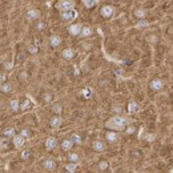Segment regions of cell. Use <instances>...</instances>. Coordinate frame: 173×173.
I'll return each mask as SVG.
<instances>
[{
  "label": "cell",
  "mask_w": 173,
  "mask_h": 173,
  "mask_svg": "<svg viewBox=\"0 0 173 173\" xmlns=\"http://www.w3.org/2000/svg\"><path fill=\"white\" fill-rule=\"evenodd\" d=\"M129 124V119L124 116H113L111 120L106 121V128H111L112 131H122Z\"/></svg>",
  "instance_id": "6da1fadb"
},
{
  "label": "cell",
  "mask_w": 173,
  "mask_h": 173,
  "mask_svg": "<svg viewBox=\"0 0 173 173\" xmlns=\"http://www.w3.org/2000/svg\"><path fill=\"white\" fill-rule=\"evenodd\" d=\"M76 5L75 0H60L57 4V9L59 11H68V9H73Z\"/></svg>",
  "instance_id": "7a4b0ae2"
},
{
  "label": "cell",
  "mask_w": 173,
  "mask_h": 173,
  "mask_svg": "<svg viewBox=\"0 0 173 173\" xmlns=\"http://www.w3.org/2000/svg\"><path fill=\"white\" fill-rule=\"evenodd\" d=\"M113 13H115V7H113V5H109V4L103 5L101 9H100V15H101L104 19L112 18Z\"/></svg>",
  "instance_id": "3957f363"
},
{
  "label": "cell",
  "mask_w": 173,
  "mask_h": 173,
  "mask_svg": "<svg viewBox=\"0 0 173 173\" xmlns=\"http://www.w3.org/2000/svg\"><path fill=\"white\" fill-rule=\"evenodd\" d=\"M76 18H77V11H75V8L61 12V19L64 21H73Z\"/></svg>",
  "instance_id": "277c9868"
},
{
  "label": "cell",
  "mask_w": 173,
  "mask_h": 173,
  "mask_svg": "<svg viewBox=\"0 0 173 173\" xmlns=\"http://www.w3.org/2000/svg\"><path fill=\"white\" fill-rule=\"evenodd\" d=\"M61 124H63V119L60 117V115H55L53 117H51V120H49V125H51V128H53V129L60 128Z\"/></svg>",
  "instance_id": "5b68a950"
},
{
  "label": "cell",
  "mask_w": 173,
  "mask_h": 173,
  "mask_svg": "<svg viewBox=\"0 0 173 173\" xmlns=\"http://www.w3.org/2000/svg\"><path fill=\"white\" fill-rule=\"evenodd\" d=\"M92 149L95 152H104L106 149V145L104 141H101V140H95L92 144Z\"/></svg>",
  "instance_id": "8992f818"
},
{
  "label": "cell",
  "mask_w": 173,
  "mask_h": 173,
  "mask_svg": "<svg viewBox=\"0 0 173 173\" xmlns=\"http://www.w3.org/2000/svg\"><path fill=\"white\" fill-rule=\"evenodd\" d=\"M149 85H151V88L155 92H158V91H161V89L164 88V81H162V80H160V79H155V80H152Z\"/></svg>",
  "instance_id": "52a82bcc"
},
{
  "label": "cell",
  "mask_w": 173,
  "mask_h": 173,
  "mask_svg": "<svg viewBox=\"0 0 173 173\" xmlns=\"http://www.w3.org/2000/svg\"><path fill=\"white\" fill-rule=\"evenodd\" d=\"M40 16H41V13H40V11L39 9H36V8H32V9H29V11L27 12V19L31 20V21L40 19Z\"/></svg>",
  "instance_id": "ba28073f"
},
{
  "label": "cell",
  "mask_w": 173,
  "mask_h": 173,
  "mask_svg": "<svg viewBox=\"0 0 173 173\" xmlns=\"http://www.w3.org/2000/svg\"><path fill=\"white\" fill-rule=\"evenodd\" d=\"M57 146V139L51 136V137H48L45 140V148L48 149V151H53V149Z\"/></svg>",
  "instance_id": "9c48e42d"
},
{
  "label": "cell",
  "mask_w": 173,
  "mask_h": 173,
  "mask_svg": "<svg viewBox=\"0 0 173 173\" xmlns=\"http://www.w3.org/2000/svg\"><path fill=\"white\" fill-rule=\"evenodd\" d=\"M80 31H81V24H79V23H76V24H71L68 27V32L71 33L72 36H79Z\"/></svg>",
  "instance_id": "30bf717a"
},
{
  "label": "cell",
  "mask_w": 173,
  "mask_h": 173,
  "mask_svg": "<svg viewBox=\"0 0 173 173\" xmlns=\"http://www.w3.org/2000/svg\"><path fill=\"white\" fill-rule=\"evenodd\" d=\"M12 142H13V145L16 146V148H21V146H24V144H25V139L23 137V136H20V135H18V136H13L12 137Z\"/></svg>",
  "instance_id": "8fae6325"
},
{
  "label": "cell",
  "mask_w": 173,
  "mask_h": 173,
  "mask_svg": "<svg viewBox=\"0 0 173 173\" xmlns=\"http://www.w3.org/2000/svg\"><path fill=\"white\" fill-rule=\"evenodd\" d=\"M61 56H63V57H64L65 60H72V59L76 56V51H75L73 48H65L64 51H63Z\"/></svg>",
  "instance_id": "7c38bea8"
},
{
  "label": "cell",
  "mask_w": 173,
  "mask_h": 173,
  "mask_svg": "<svg viewBox=\"0 0 173 173\" xmlns=\"http://www.w3.org/2000/svg\"><path fill=\"white\" fill-rule=\"evenodd\" d=\"M61 43H63V39L60 38V36H57V35H52L51 38H49V45L53 47V48L59 47Z\"/></svg>",
  "instance_id": "4fadbf2b"
},
{
  "label": "cell",
  "mask_w": 173,
  "mask_h": 173,
  "mask_svg": "<svg viewBox=\"0 0 173 173\" xmlns=\"http://www.w3.org/2000/svg\"><path fill=\"white\" fill-rule=\"evenodd\" d=\"M61 148H63V151H65V152H69L71 149L73 148V142L71 141V139H64L61 141Z\"/></svg>",
  "instance_id": "5bb4252c"
},
{
  "label": "cell",
  "mask_w": 173,
  "mask_h": 173,
  "mask_svg": "<svg viewBox=\"0 0 173 173\" xmlns=\"http://www.w3.org/2000/svg\"><path fill=\"white\" fill-rule=\"evenodd\" d=\"M92 28L89 25H84L81 27V31H80V36L81 38H89V36H92Z\"/></svg>",
  "instance_id": "9a60e30c"
},
{
  "label": "cell",
  "mask_w": 173,
  "mask_h": 173,
  "mask_svg": "<svg viewBox=\"0 0 173 173\" xmlns=\"http://www.w3.org/2000/svg\"><path fill=\"white\" fill-rule=\"evenodd\" d=\"M0 91L4 93V95H7V93H11V91H12V84H11V83H8V81L2 83V84H0Z\"/></svg>",
  "instance_id": "2e32d148"
},
{
  "label": "cell",
  "mask_w": 173,
  "mask_h": 173,
  "mask_svg": "<svg viewBox=\"0 0 173 173\" xmlns=\"http://www.w3.org/2000/svg\"><path fill=\"white\" fill-rule=\"evenodd\" d=\"M106 140H108L109 142H116L119 140V135H117V132L116 131H109L108 133H106Z\"/></svg>",
  "instance_id": "e0dca14e"
},
{
  "label": "cell",
  "mask_w": 173,
  "mask_h": 173,
  "mask_svg": "<svg viewBox=\"0 0 173 173\" xmlns=\"http://www.w3.org/2000/svg\"><path fill=\"white\" fill-rule=\"evenodd\" d=\"M44 168L47 169V171H55V169H56L55 160H52V158L45 160V161H44Z\"/></svg>",
  "instance_id": "ac0fdd59"
},
{
  "label": "cell",
  "mask_w": 173,
  "mask_h": 173,
  "mask_svg": "<svg viewBox=\"0 0 173 173\" xmlns=\"http://www.w3.org/2000/svg\"><path fill=\"white\" fill-rule=\"evenodd\" d=\"M13 136H15V128H12V126H8V128H5L4 131H3V137L12 139Z\"/></svg>",
  "instance_id": "d6986e66"
},
{
  "label": "cell",
  "mask_w": 173,
  "mask_h": 173,
  "mask_svg": "<svg viewBox=\"0 0 173 173\" xmlns=\"http://www.w3.org/2000/svg\"><path fill=\"white\" fill-rule=\"evenodd\" d=\"M31 108H32V103H31V100L29 99H25L23 103H20V111L25 112V111H28V109H31Z\"/></svg>",
  "instance_id": "ffe728a7"
},
{
  "label": "cell",
  "mask_w": 173,
  "mask_h": 173,
  "mask_svg": "<svg viewBox=\"0 0 173 173\" xmlns=\"http://www.w3.org/2000/svg\"><path fill=\"white\" fill-rule=\"evenodd\" d=\"M140 109V106H139V103H136V101H129V104H128V112L129 113H136Z\"/></svg>",
  "instance_id": "44dd1931"
},
{
  "label": "cell",
  "mask_w": 173,
  "mask_h": 173,
  "mask_svg": "<svg viewBox=\"0 0 173 173\" xmlns=\"http://www.w3.org/2000/svg\"><path fill=\"white\" fill-rule=\"evenodd\" d=\"M9 106H11V109L13 112H18L20 111V101L18 99H12L11 103H9Z\"/></svg>",
  "instance_id": "7402d4cb"
},
{
  "label": "cell",
  "mask_w": 173,
  "mask_h": 173,
  "mask_svg": "<svg viewBox=\"0 0 173 173\" xmlns=\"http://www.w3.org/2000/svg\"><path fill=\"white\" fill-rule=\"evenodd\" d=\"M79 168V162H69V164H67L65 165V171L67 172H72V173H75L76 172V169Z\"/></svg>",
  "instance_id": "603a6c76"
},
{
  "label": "cell",
  "mask_w": 173,
  "mask_h": 173,
  "mask_svg": "<svg viewBox=\"0 0 173 173\" xmlns=\"http://www.w3.org/2000/svg\"><path fill=\"white\" fill-rule=\"evenodd\" d=\"M71 141L73 142V145H80L83 142V139H81V136L77 135V133H73L71 136Z\"/></svg>",
  "instance_id": "cb8c5ba5"
},
{
  "label": "cell",
  "mask_w": 173,
  "mask_h": 173,
  "mask_svg": "<svg viewBox=\"0 0 173 173\" xmlns=\"http://www.w3.org/2000/svg\"><path fill=\"white\" fill-rule=\"evenodd\" d=\"M136 27L140 28V29H145V28H148L149 27V21L148 20H145V19H140L137 21V24H136Z\"/></svg>",
  "instance_id": "d4e9b609"
},
{
  "label": "cell",
  "mask_w": 173,
  "mask_h": 173,
  "mask_svg": "<svg viewBox=\"0 0 173 173\" xmlns=\"http://www.w3.org/2000/svg\"><path fill=\"white\" fill-rule=\"evenodd\" d=\"M146 12L144 8H139V9H136L135 11V16L136 18H139V19H145V16H146Z\"/></svg>",
  "instance_id": "484cf974"
},
{
  "label": "cell",
  "mask_w": 173,
  "mask_h": 173,
  "mask_svg": "<svg viewBox=\"0 0 173 173\" xmlns=\"http://www.w3.org/2000/svg\"><path fill=\"white\" fill-rule=\"evenodd\" d=\"M68 160H69V162H79V161H80V156H79V153L71 152V153L68 155Z\"/></svg>",
  "instance_id": "4316f807"
},
{
  "label": "cell",
  "mask_w": 173,
  "mask_h": 173,
  "mask_svg": "<svg viewBox=\"0 0 173 173\" xmlns=\"http://www.w3.org/2000/svg\"><path fill=\"white\" fill-rule=\"evenodd\" d=\"M83 3H84V5L86 8H92V7H95L97 4L99 0H83Z\"/></svg>",
  "instance_id": "83f0119b"
},
{
  "label": "cell",
  "mask_w": 173,
  "mask_h": 173,
  "mask_svg": "<svg viewBox=\"0 0 173 173\" xmlns=\"http://www.w3.org/2000/svg\"><path fill=\"white\" fill-rule=\"evenodd\" d=\"M108 168H109V162L106 161V160H101V161L99 162V169L100 171H106Z\"/></svg>",
  "instance_id": "f1b7e54d"
},
{
  "label": "cell",
  "mask_w": 173,
  "mask_h": 173,
  "mask_svg": "<svg viewBox=\"0 0 173 173\" xmlns=\"http://www.w3.org/2000/svg\"><path fill=\"white\" fill-rule=\"evenodd\" d=\"M31 135H32V133H31V131H29L28 128H23L21 132H20V136H23V137H24L25 140L31 137Z\"/></svg>",
  "instance_id": "f546056e"
},
{
  "label": "cell",
  "mask_w": 173,
  "mask_h": 173,
  "mask_svg": "<svg viewBox=\"0 0 173 173\" xmlns=\"http://www.w3.org/2000/svg\"><path fill=\"white\" fill-rule=\"evenodd\" d=\"M52 111L56 113V115H61V112H63V106L60 105V104H55L52 106Z\"/></svg>",
  "instance_id": "4dcf8cb0"
},
{
  "label": "cell",
  "mask_w": 173,
  "mask_h": 173,
  "mask_svg": "<svg viewBox=\"0 0 173 173\" xmlns=\"http://www.w3.org/2000/svg\"><path fill=\"white\" fill-rule=\"evenodd\" d=\"M9 146V141H8V139H2L0 140V148L2 149H4V148H8Z\"/></svg>",
  "instance_id": "1f68e13d"
},
{
  "label": "cell",
  "mask_w": 173,
  "mask_h": 173,
  "mask_svg": "<svg viewBox=\"0 0 173 173\" xmlns=\"http://www.w3.org/2000/svg\"><path fill=\"white\" fill-rule=\"evenodd\" d=\"M92 91H91V89H89V88H86V89H84V92H83V95H84V97L85 99H91L92 97Z\"/></svg>",
  "instance_id": "d6a6232c"
},
{
  "label": "cell",
  "mask_w": 173,
  "mask_h": 173,
  "mask_svg": "<svg viewBox=\"0 0 173 173\" xmlns=\"http://www.w3.org/2000/svg\"><path fill=\"white\" fill-rule=\"evenodd\" d=\"M38 49H39L38 45H32V44L28 45V52H29V53H33V55H35V53L38 52Z\"/></svg>",
  "instance_id": "836d02e7"
},
{
  "label": "cell",
  "mask_w": 173,
  "mask_h": 173,
  "mask_svg": "<svg viewBox=\"0 0 173 173\" xmlns=\"http://www.w3.org/2000/svg\"><path fill=\"white\" fill-rule=\"evenodd\" d=\"M21 157L24 158V160L29 158V157H31V151H29V149H25V151H23V153H21Z\"/></svg>",
  "instance_id": "e575fe53"
},
{
  "label": "cell",
  "mask_w": 173,
  "mask_h": 173,
  "mask_svg": "<svg viewBox=\"0 0 173 173\" xmlns=\"http://www.w3.org/2000/svg\"><path fill=\"white\" fill-rule=\"evenodd\" d=\"M52 99H53L52 93H44V101H45V103H51Z\"/></svg>",
  "instance_id": "d590c367"
},
{
  "label": "cell",
  "mask_w": 173,
  "mask_h": 173,
  "mask_svg": "<svg viewBox=\"0 0 173 173\" xmlns=\"http://www.w3.org/2000/svg\"><path fill=\"white\" fill-rule=\"evenodd\" d=\"M44 27H45V25H44V23L39 21V23H38V25H36V28H38L39 31H41V29H44Z\"/></svg>",
  "instance_id": "8d00e7d4"
},
{
  "label": "cell",
  "mask_w": 173,
  "mask_h": 173,
  "mask_svg": "<svg viewBox=\"0 0 173 173\" xmlns=\"http://www.w3.org/2000/svg\"><path fill=\"white\" fill-rule=\"evenodd\" d=\"M133 156H135V157H140V156H141V153H140L139 151H133V153H132Z\"/></svg>",
  "instance_id": "74e56055"
},
{
  "label": "cell",
  "mask_w": 173,
  "mask_h": 173,
  "mask_svg": "<svg viewBox=\"0 0 173 173\" xmlns=\"http://www.w3.org/2000/svg\"><path fill=\"white\" fill-rule=\"evenodd\" d=\"M5 68H7V69H11V68H12V64H11V63H8V65L5 64Z\"/></svg>",
  "instance_id": "f35d334b"
},
{
  "label": "cell",
  "mask_w": 173,
  "mask_h": 173,
  "mask_svg": "<svg viewBox=\"0 0 173 173\" xmlns=\"http://www.w3.org/2000/svg\"><path fill=\"white\" fill-rule=\"evenodd\" d=\"M67 173H72V172H67Z\"/></svg>",
  "instance_id": "ab89813d"
}]
</instances>
